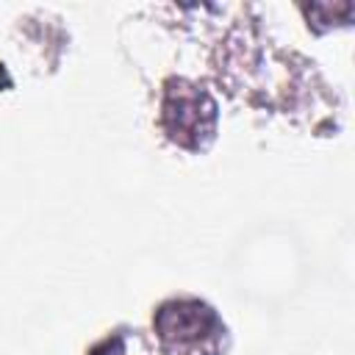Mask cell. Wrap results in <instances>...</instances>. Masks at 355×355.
I'll return each mask as SVG.
<instances>
[{
  "instance_id": "1",
  "label": "cell",
  "mask_w": 355,
  "mask_h": 355,
  "mask_svg": "<svg viewBox=\"0 0 355 355\" xmlns=\"http://www.w3.org/2000/svg\"><path fill=\"white\" fill-rule=\"evenodd\" d=\"M155 327L166 355H222L227 347L222 319L200 300H172L161 305Z\"/></svg>"
},
{
  "instance_id": "2",
  "label": "cell",
  "mask_w": 355,
  "mask_h": 355,
  "mask_svg": "<svg viewBox=\"0 0 355 355\" xmlns=\"http://www.w3.org/2000/svg\"><path fill=\"white\" fill-rule=\"evenodd\" d=\"M94 355H153L150 349H147V341L133 330H122V333H116L114 338H105L97 349H94Z\"/></svg>"
}]
</instances>
